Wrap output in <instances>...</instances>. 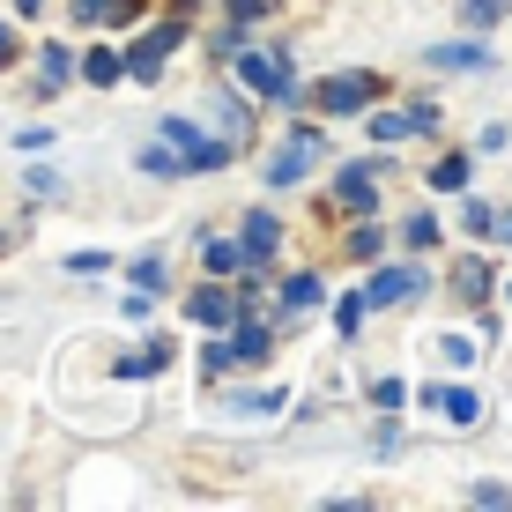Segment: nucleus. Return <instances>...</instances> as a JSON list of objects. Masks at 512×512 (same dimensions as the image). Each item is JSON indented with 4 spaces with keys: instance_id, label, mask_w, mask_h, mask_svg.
Listing matches in <instances>:
<instances>
[{
    "instance_id": "obj_16",
    "label": "nucleus",
    "mask_w": 512,
    "mask_h": 512,
    "mask_svg": "<svg viewBox=\"0 0 512 512\" xmlns=\"http://www.w3.org/2000/svg\"><path fill=\"white\" fill-rule=\"evenodd\" d=\"M208 275H245V245L216 238V245H208Z\"/></svg>"
},
{
    "instance_id": "obj_10",
    "label": "nucleus",
    "mask_w": 512,
    "mask_h": 512,
    "mask_svg": "<svg viewBox=\"0 0 512 512\" xmlns=\"http://www.w3.org/2000/svg\"><path fill=\"white\" fill-rule=\"evenodd\" d=\"M75 23H90V30H112V23H134L141 15V0H75Z\"/></svg>"
},
{
    "instance_id": "obj_32",
    "label": "nucleus",
    "mask_w": 512,
    "mask_h": 512,
    "mask_svg": "<svg viewBox=\"0 0 512 512\" xmlns=\"http://www.w3.org/2000/svg\"><path fill=\"white\" fill-rule=\"evenodd\" d=\"M505 297H512V282H505Z\"/></svg>"
},
{
    "instance_id": "obj_9",
    "label": "nucleus",
    "mask_w": 512,
    "mask_h": 512,
    "mask_svg": "<svg viewBox=\"0 0 512 512\" xmlns=\"http://www.w3.org/2000/svg\"><path fill=\"white\" fill-rule=\"evenodd\" d=\"M423 409H438L453 423H475V416H483V401H475L468 386H423Z\"/></svg>"
},
{
    "instance_id": "obj_7",
    "label": "nucleus",
    "mask_w": 512,
    "mask_h": 512,
    "mask_svg": "<svg viewBox=\"0 0 512 512\" xmlns=\"http://www.w3.org/2000/svg\"><path fill=\"white\" fill-rule=\"evenodd\" d=\"M423 67H446V75H475V67H498L483 45H423Z\"/></svg>"
},
{
    "instance_id": "obj_26",
    "label": "nucleus",
    "mask_w": 512,
    "mask_h": 512,
    "mask_svg": "<svg viewBox=\"0 0 512 512\" xmlns=\"http://www.w3.org/2000/svg\"><path fill=\"white\" fill-rule=\"evenodd\" d=\"M357 320H364V297H342V305H334V327L357 334Z\"/></svg>"
},
{
    "instance_id": "obj_15",
    "label": "nucleus",
    "mask_w": 512,
    "mask_h": 512,
    "mask_svg": "<svg viewBox=\"0 0 512 512\" xmlns=\"http://www.w3.org/2000/svg\"><path fill=\"white\" fill-rule=\"evenodd\" d=\"M238 82H253V90H275V82H282V60H268V52H245V60H238Z\"/></svg>"
},
{
    "instance_id": "obj_28",
    "label": "nucleus",
    "mask_w": 512,
    "mask_h": 512,
    "mask_svg": "<svg viewBox=\"0 0 512 512\" xmlns=\"http://www.w3.org/2000/svg\"><path fill=\"white\" fill-rule=\"evenodd\" d=\"M468 505H512V490H505V483H475Z\"/></svg>"
},
{
    "instance_id": "obj_19",
    "label": "nucleus",
    "mask_w": 512,
    "mask_h": 512,
    "mask_svg": "<svg viewBox=\"0 0 512 512\" xmlns=\"http://www.w3.org/2000/svg\"><path fill=\"white\" fill-rule=\"evenodd\" d=\"M431 186H446V193H461V186H468V156H438V171H431Z\"/></svg>"
},
{
    "instance_id": "obj_24",
    "label": "nucleus",
    "mask_w": 512,
    "mask_h": 512,
    "mask_svg": "<svg viewBox=\"0 0 512 512\" xmlns=\"http://www.w3.org/2000/svg\"><path fill=\"white\" fill-rule=\"evenodd\" d=\"M141 164H149L156 179H171V171H179V156H171V141H164V149H141Z\"/></svg>"
},
{
    "instance_id": "obj_17",
    "label": "nucleus",
    "mask_w": 512,
    "mask_h": 512,
    "mask_svg": "<svg viewBox=\"0 0 512 512\" xmlns=\"http://www.w3.org/2000/svg\"><path fill=\"white\" fill-rule=\"evenodd\" d=\"M119 372H127V379H156V372H164V342H149L141 357H127V364H119Z\"/></svg>"
},
{
    "instance_id": "obj_1",
    "label": "nucleus",
    "mask_w": 512,
    "mask_h": 512,
    "mask_svg": "<svg viewBox=\"0 0 512 512\" xmlns=\"http://www.w3.org/2000/svg\"><path fill=\"white\" fill-rule=\"evenodd\" d=\"M186 38V15H171V23H156V30H141L134 52L119 60V75H134V82H156L164 75V60H171V45Z\"/></svg>"
},
{
    "instance_id": "obj_14",
    "label": "nucleus",
    "mask_w": 512,
    "mask_h": 512,
    "mask_svg": "<svg viewBox=\"0 0 512 512\" xmlns=\"http://www.w3.org/2000/svg\"><path fill=\"white\" fill-rule=\"evenodd\" d=\"M320 297H327V290H320V275H290V282H282V305H290L297 320H305V312L320 305Z\"/></svg>"
},
{
    "instance_id": "obj_18",
    "label": "nucleus",
    "mask_w": 512,
    "mask_h": 512,
    "mask_svg": "<svg viewBox=\"0 0 512 512\" xmlns=\"http://www.w3.org/2000/svg\"><path fill=\"white\" fill-rule=\"evenodd\" d=\"M82 75H90L97 90H112V82H119V52H90V60H82Z\"/></svg>"
},
{
    "instance_id": "obj_2",
    "label": "nucleus",
    "mask_w": 512,
    "mask_h": 512,
    "mask_svg": "<svg viewBox=\"0 0 512 512\" xmlns=\"http://www.w3.org/2000/svg\"><path fill=\"white\" fill-rule=\"evenodd\" d=\"M164 141H171V156H179V171H216L223 164V141H208L193 119H164Z\"/></svg>"
},
{
    "instance_id": "obj_20",
    "label": "nucleus",
    "mask_w": 512,
    "mask_h": 512,
    "mask_svg": "<svg viewBox=\"0 0 512 512\" xmlns=\"http://www.w3.org/2000/svg\"><path fill=\"white\" fill-rule=\"evenodd\" d=\"M461 223H468V238H490V231H498V216H490L483 201H468V208H461Z\"/></svg>"
},
{
    "instance_id": "obj_12",
    "label": "nucleus",
    "mask_w": 512,
    "mask_h": 512,
    "mask_svg": "<svg viewBox=\"0 0 512 512\" xmlns=\"http://www.w3.org/2000/svg\"><path fill=\"white\" fill-rule=\"evenodd\" d=\"M275 216H268V208H253V216H245V260H268L275 253Z\"/></svg>"
},
{
    "instance_id": "obj_21",
    "label": "nucleus",
    "mask_w": 512,
    "mask_h": 512,
    "mask_svg": "<svg viewBox=\"0 0 512 512\" xmlns=\"http://www.w3.org/2000/svg\"><path fill=\"white\" fill-rule=\"evenodd\" d=\"M461 290L468 297H490V268H483V260H461Z\"/></svg>"
},
{
    "instance_id": "obj_23",
    "label": "nucleus",
    "mask_w": 512,
    "mask_h": 512,
    "mask_svg": "<svg viewBox=\"0 0 512 512\" xmlns=\"http://www.w3.org/2000/svg\"><path fill=\"white\" fill-rule=\"evenodd\" d=\"M379 245H386V238L372 231V223H364V231H357V238H349V245H342V253H357V260H379Z\"/></svg>"
},
{
    "instance_id": "obj_6",
    "label": "nucleus",
    "mask_w": 512,
    "mask_h": 512,
    "mask_svg": "<svg viewBox=\"0 0 512 512\" xmlns=\"http://www.w3.org/2000/svg\"><path fill=\"white\" fill-rule=\"evenodd\" d=\"M334 201L372 216V201H379V164H342V179H334Z\"/></svg>"
},
{
    "instance_id": "obj_30",
    "label": "nucleus",
    "mask_w": 512,
    "mask_h": 512,
    "mask_svg": "<svg viewBox=\"0 0 512 512\" xmlns=\"http://www.w3.org/2000/svg\"><path fill=\"white\" fill-rule=\"evenodd\" d=\"M275 8V0H231V15H238V23H253V15H268Z\"/></svg>"
},
{
    "instance_id": "obj_31",
    "label": "nucleus",
    "mask_w": 512,
    "mask_h": 512,
    "mask_svg": "<svg viewBox=\"0 0 512 512\" xmlns=\"http://www.w3.org/2000/svg\"><path fill=\"white\" fill-rule=\"evenodd\" d=\"M8 60H15V30L0 23V67H8Z\"/></svg>"
},
{
    "instance_id": "obj_3",
    "label": "nucleus",
    "mask_w": 512,
    "mask_h": 512,
    "mask_svg": "<svg viewBox=\"0 0 512 512\" xmlns=\"http://www.w3.org/2000/svg\"><path fill=\"white\" fill-rule=\"evenodd\" d=\"M423 290H431V275H423V268H379L357 297H364V305H401V297H423Z\"/></svg>"
},
{
    "instance_id": "obj_22",
    "label": "nucleus",
    "mask_w": 512,
    "mask_h": 512,
    "mask_svg": "<svg viewBox=\"0 0 512 512\" xmlns=\"http://www.w3.org/2000/svg\"><path fill=\"white\" fill-rule=\"evenodd\" d=\"M461 15H468V23H475V30H490V23H498V15H505V0H468V8H461Z\"/></svg>"
},
{
    "instance_id": "obj_4",
    "label": "nucleus",
    "mask_w": 512,
    "mask_h": 512,
    "mask_svg": "<svg viewBox=\"0 0 512 512\" xmlns=\"http://www.w3.org/2000/svg\"><path fill=\"white\" fill-rule=\"evenodd\" d=\"M372 97H379L372 75H334V82H320V90H312V104H320V112H364Z\"/></svg>"
},
{
    "instance_id": "obj_8",
    "label": "nucleus",
    "mask_w": 512,
    "mask_h": 512,
    "mask_svg": "<svg viewBox=\"0 0 512 512\" xmlns=\"http://www.w3.org/2000/svg\"><path fill=\"white\" fill-rule=\"evenodd\" d=\"M186 312H193V320H201V327H231V320H238L245 305H238V297H223L216 282H208V290H193V297H186Z\"/></svg>"
},
{
    "instance_id": "obj_27",
    "label": "nucleus",
    "mask_w": 512,
    "mask_h": 512,
    "mask_svg": "<svg viewBox=\"0 0 512 512\" xmlns=\"http://www.w3.org/2000/svg\"><path fill=\"white\" fill-rule=\"evenodd\" d=\"M67 67H75V60H67V45H45V82H67Z\"/></svg>"
},
{
    "instance_id": "obj_5",
    "label": "nucleus",
    "mask_w": 512,
    "mask_h": 512,
    "mask_svg": "<svg viewBox=\"0 0 512 512\" xmlns=\"http://www.w3.org/2000/svg\"><path fill=\"white\" fill-rule=\"evenodd\" d=\"M312 164H320V134H305V127H297V141H290V149H282L275 164H268V186H297Z\"/></svg>"
},
{
    "instance_id": "obj_25",
    "label": "nucleus",
    "mask_w": 512,
    "mask_h": 512,
    "mask_svg": "<svg viewBox=\"0 0 512 512\" xmlns=\"http://www.w3.org/2000/svg\"><path fill=\"white\" fill-rule=\"evenodd\" d=\"M409 245H438V216H423V208H416V216H409Z\"/></svg>"
},
{
    "instance_id": "obj_13",
    "label": "nucleus",
    "mask_w": 512,
    "mask_h": 512,
    "mask_svg": "<svg viewBox=\"0 0 512 512\" xmlns=\"http://www.w3.org/2000/svg\"><path fill=\"white\" fill-rule=\"evenodd\" d=\"M416 127H431V112H379L372 119V141H409Z\"/></svg>"
},
{
    "instance_id": "obj_29",
    "label": "nucleus",
    "mask_w": 512,
    "mask_h": 512,
    "mask_svg": "<svg viewBox=\"0 0 512 512\" xmlns=\"http://www.w3.org/2000/svg\"><path fill=\"white\" fill-rule=\"evenodd\" d=\"M401 394H409V386H401V379H372V401H379V409H394Z\"/></svg>"
},
{
    "instance_id": "obj_11",
    "label": "nucleus",
    "mask_w": 512,
    "mask_h": 512,
    "mask_svg": "<svg viewBox=\"0 0 512 512\" xmlns=\"http://www.w3.org/2000/svg\"><path fill=\"white\" fill-rule=\"evenodd\" d=\"M223 349H231V364H260V357H268V327H253V320L238 312V334H231Z\"/></svg>"
}]
</instances>
